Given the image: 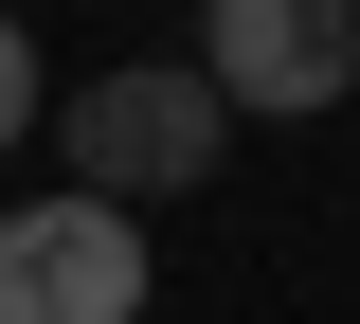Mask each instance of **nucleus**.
Returning a JSON list of instances; mask_svg holds the SVG:
<instances>
[{
  "instance_id": "20e7f679",
  "label": "nucleus",
  "mask_w": 360,
  "mask_h": 324,
  "mask_svg": "<svg viewBox=\"0 0 360 324\" xmlns=\"http://www.w3.org/2000/svg\"><path fill=\"white\" fill-rule=\"evenodd\" d=\"M37 108H54V72H37V37L0 18V144H37Z\"/></svg>"
},
{
  "instance_id": "7ed1b4c3",
  "label": "nucleus",
  "mask_w": 360,
  "mask_h": 324,
  "mask_svg": "<svg viewBox=\"0 0 360 324\" xmlns=\"http://www.w3.org/2000/svg\"><path fill=\"white\" fill-rule=\"evenodd\" d=\"M198 72L234 127H324L360 91V18L342 0H198Z\"/></svg>"
},
{
  "instance_id": "f257e3e1",
  "label": "nucleus",
  "mask_w": 360,
  "mask_h": 324,
  "mask_svg": "<svg viewBox=\"0 0 360 324\" xmlns=\"http://www.w3.org/2000/svg\"><path fill=\"white\" fill-rule=\"evenodd\" d=\"M37 127L72 144L90 198H198V181H217V144H234V108H217V72H198V54H108L90 91L37 108Z\"/></svg>"
},
{
  "instance_id": "f03ea898",
  "label": "nucleus",
  "mask_w": 360,
  "mask_h": 324,
  "mask_svg": "<svg viewBox=\"0 0 360 324\" xmlns=\"http://www.w3.org/2000/svg\"><path fill=\"white\" fill-rule=\"evenodd\" d=\"M162 252H144V198H18L0 216V324H144Z\"/></svg>"
},
{
  "instance_id": "39448f33",
  "label": "nucleus",
  "mask_w": 360,
  "mask_h": 324,
  "mask_svg": "<svg viewBox=\"0 0 360 324\" xmlns=\"http://www.w3.org/2000/svg\"><path fill=\"white\" fill-rule=\"evenodd\" d=\"M342 18H360V0H342Z\"/></svg>"
}]
</instances>
